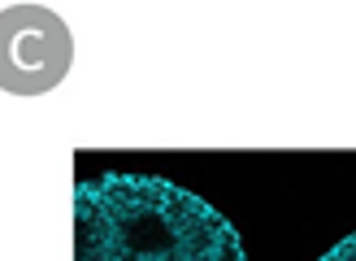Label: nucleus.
I'll return each mask as SVG.
<instances>
[{
    "instance_id": "nucleus-3",
    "label": "nucleus",
    "mask_w": 356,
    "mask_h": 261,
    "mask_svg": "<svg viewBox=\"0 0 356 261\" xmlns=\"http://www.w3.org/2000/svg\"><path fill=\"white\" fill-rule=\"evenodd\" d=\"M322 261H356V231H352V235H343L330 253H322Z\"/></svg>"
},
{
    "instance_id": "nucleus-1",
    "label": "nucleus",
    "mask_w": 356,
    "mask_h": 261,
    "mask_svg": "<svg viewBox=\"0 0 356 261\" xmlns=\"http://www.w3.org/2000/svg\"><path fill=\"white\" fill-rule=\"evenodd\" d=\"M74 261H248L239 231L209 200L156 174L74 183Z\"/></svg>"
},
{
    "instance_id": "nucleus-2",
    "label": "nucleus",
    "mask_w": 356,
    "mask_h": 261,
    "mask_svg": "<svg viewBox=\"0 0 356 261\" xmlns=\"http://www.w3.org/2000/svg\"><path fill=\"white\" fill-rule=\"evenodd\" d=\"M74 61V35L48 5H9L0 9V92L44 96L52 92Z\"/></svg>"
}]
</instances>
